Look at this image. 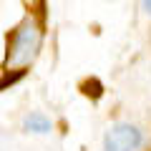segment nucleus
<instances>
[{"label": "nucleus", "mask_w": 151, "mask_h": 151, "mask_svg": "<svg viewBox=\"0 0 151 151\" xmlns=\"http://www.w3.org/2000/svg\"><path fill=\"white\" fill-rule=\"evenodd\" d=\"M141 5H144V10L151 15V0H141Z\"/></svg>", "instance_id": "20e7f679"}, {"label": "nucleus", "mask_w": 151, "mask_h": 151, "mask_svg": "<svg viewBox=\"0 0 151 151\" xmlns=\"http://www.w3.org/2000/svg\"><path fill=\"white\" fill-rule=\"evenodd\" d=\"M23 129L30 131V134H50L53 124L45 119L43 113H30V116H25V121H23Z\"/></svg>", "instance_id": "7ed1b4c3"}, {"label": "nucleus", "mask_w": 151, "mask_h": 151, "mask_svg": "<svg viewBox=\"0 0 151 151\" xmlns=\"http://www.w3.org/2000/svg\"><path fill=\"white\" fill-rule=\"evenodd\" d=\"M144 144V134L134 124H113L103 136V151H139Z\"/></svg>", "instance_id": "f03ea898"}, {"label": "nucleus", "mask_w": 151, "mask_h": 151, "mask_svg": "<svg viewBox=\"0 0 151 151\" xmlns=\"http://www.w3.org/2000/svg\"><path fill=\"white\" fill-rule=\"evenodd\" d=\"M40 43H43V30H40L38 20L35 18H25L13 30L10 45H8V65L15 70L30 65L35 60L38 50H40Z\"/></svg>", "instance_id": "f257e3e1"}]
</instances>
